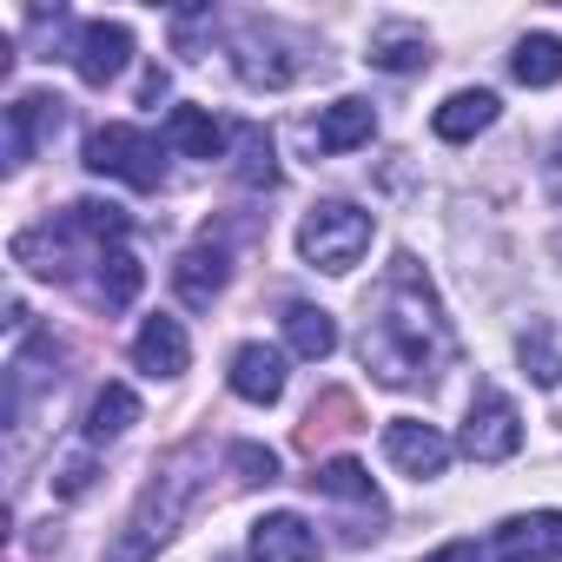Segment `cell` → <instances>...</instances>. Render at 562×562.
Returning <instances> with one entry per match:
<instances>
[{
	"label": "cell",
	"instance_id": "cell-1",
	"mask_svg": "<svg viewBox=\"0 0 562 562\" xmlns=\"http://www.w3.org/2000/svg\"><path fill=\"white\" fill-rule=\"evenodd\" d=\"M364 371L391 391H417L430 384L450 358H457V338L443 325V305L430 292V278L411 251L391 258V278H384V292L371 305V325H364Z\"/></svg>",
	"mask_w": 562,
	"mask_h": 562
},
{
	"label": "cell",
	"instance_id": "cell-2",
	"mask_svg": "<svg viewBox=\"0 0 562 562\" xmlns=\"http://www.w3.org/2000/svg\"><path fill=\"white\" fill-rule=\"evenodd\" d=\"M192 463H199V450H179V457L146 483V496H139V509L126 516V536L113 542L106 562H153V549L172 536V522L186 516V503H192V490H199Z\"/></svg>",
	"mask_w": 562,
	"mask_h": 562
},
{
	"label": "cell",
	"instance_id": "cell-3",
	"mask_svg": "<svg viewBox=\"0 0 562 562\" xmlns=\"http://www.w3.org/2000/svg\"><path fill=\"white\" fill-rule=\"evenodd\" d=\"M371 212H358L351 199H318L312 212H305V225H299V251H305V265H318V271H351L364 251H371Z\"/></svg>",
	"mask_w": 562,
	"mask_h": 562
},
{
	"label": "cell",
	"instance_id": "cell-4",
	"mask_svg": "<svg viewBox=\"0 0 562 562\" xmlns=\"http://www.w3.org/2000/svg\"><path fill=\"white\" fill-rule=\"evenodd\" d=\"M87 166H93V172H106V179H126L133 192H159V179H166L159 146H153L139 126H126V120H113V126H93V133H87Z\"/></svg>",
	"mask_w": 562,
	"mask_h": 562
},
{
	"label": "cell",
	"instance_id": "cell-5",
	"mask_svg": "<svg viewBox=\"0 0 562 562\" xmlns=\"http://www.w3.org/2000/svg\"><path fill=\"white\" fill-rule=\"evenodd\" d=\"M522 450V417L503 391H476L470 417H463V457L476 463H509Z\"/></svg>",
	"mask_w": 562,
	"mask_h": 562
},
{
	"label": "cell",
	"instance_id": "cell-6",
	"mask_svg": "<svg viewBox=\"0 0 562 562\" xmlns=\"http://www.w3.org/2000/svg\"><path fill=\"white\" fill-rule=\"evenodd\" d=\"M245 549H251V562H318V555H325L318 529H312L299 509H271V516H258Z\"/></svg>",
	"mask_w": 562,
	"mask_h": 562
},
{
	"label": "cell",
	"instance_id": "cell-7",
	"mask_svg": "<svg viewBox=\"0 0 562 562\" xmlns=\"http://www.w3.org/2000/svg\"><path fill=\"white\" fill-rule=\"evenodd\" d=\"M74 74L87 80V87H106V80H120L126 74V60H133V34L120 27V21H87L80 34H74Z\"/></svg>",
	"mask_w": 562,
	"mask_h": 562
},
{
	"label": "cell",
	"instance_id": "cell-8",
	"mask_svg": "<svg viewBox=\"0 0 562 562\" xmlns=\"http://www.w3.org/2000/svg\"><path fill=\"white\" fill-rule=\"evenodd\" d=\"M384 457H391L404 476L430 483V476H443V463H450V443H443V430H437V424L391 417V424H384Z\"/></svg>",
	"mask_w": 562,
	"mask_h": 562
},
{
	"label": "cell",
	"instance_id": "cell-9",
	"mask_svg": "<svg viewBox=\"0 0 562 562\" xmlns=\"http://www.w3.org/2000/svg\"><path fill=\"white\" fill-rule=\"evenodd\" d=\"M496 562H562V509L496 522Z\"/></svg>",
	"mask_w": 562,
	"mask_h": 562
},
{
	"label": "cell",
	"instance_id": "cell-10",
	"mask_svg": "<svg viewBox=\"0 0 562 562\" xmlns=\"http://www.w3.org/2000/svg\"><path fill=\"white\" fill-rule=\"evenodd\" d=\"M60 120H67V100H60V93H21V100L8 106V159L27 166V159L60 133Z\"/></svg>",
	"mask_w": 562,
	"mask_h": 562
},
{
	"label": "cell",
	"instance_id": "cell-11",
	"mask_svg": "<svg viewBox=\"0 0 562 562\" xmlns=\"http://www.w3.org/2000/svg\"><path fill=\"white\" fill-rule=\"evenodd\" d=\"M232 60H238V80H245V87H271V93H278V87H292V80H299V60H292V54H278V34L258 27V21L238 27Z\"/></svg>",
	"mask_w": 562,
	"mask_h": 562
},
{
	"label": "cell",
	"instance_id": "cell-12",
	"mask_svg": "<svg viewBox=\"0 0 562 562\" xmlns=\"http://www.w3.org/2000/svg\"><path fill=\"white\" fill-rule=\"evenodd\" d=\"M225 278H232V258H225V245H192V251H179V265H172V292L192 305V312H212V299L225 292Z\"/></svg>",
	"mask_w": 562,
	"mask_h": 562
},
{
	"label": "cell",
	"instance_id": "cell-13",
	"mask_svg": "<svg viewBox=\"0 0 562 562\" xmlns=\"http://www.w3.org/2000/svg\"><path fill=\"white\" fill-rule=\"evenodd\" d=\"M225 384H232V397H245V404H278V397H285V358H278L271 345H238Z\"/></svg>",
	"mask_w": 562,
	"mask_h": 562
},
{
	"label": "cell",
	"instance_id": "cell-14",
	"mask_svg": "<svg viewBox=\"0 0 562 562\" xmlns=\"http://www.w3.org/2000/svg\"><path fill=\"white\" fill-rule=\"evenodd\" d=\"M133 364H139L146 378H179V371L192 364V338H186V325H179V318H146L139 338H133Z\"/></svg>",
	"mask_w": 562,
	"mask_h": 562
},
{
	"label": "cell",
	"instance_id": "cell-15",
	"mask_svg": "<svg viewBox=\"0 0 562 562\" xmlns=\"http://www.w3.org/2000/svg\"><path fill=\"white\" fill-rule=\"evenodd\" d=\"M496 93L490 87H463V93H450L443 106H437V120H430V133L443 139V146H463V139H476L483 126H496Z\"/></svg>",
	"mask_w": 562,
	"mask_h": 562
},
{
	"label": "cell",
	"instance_id": "cell-16",
	"mask_svg": "<svg viewBox=\"0 0 562 562\" xmlns=\"http://www.w3.org/2000/svg\"><path fill=\"white\" fill-rule=\"evenodd\" d=\"M371 133H378L371 100H338V106H325V113H318L312 146H318V153H351V146H371Z\"/></svg>",
	"mask_w": 562,
	"mask_h": 562
},
{
	"label": "cell",
	"instance_id": "cell-17",
	"mask_svg": "<svg viewBox=\"0 0 562 562\" xmlns=\"http://www.w3.org/2000/svg\"><path fill=\"white\" fill-rule=\"evenodd\" d=\"M305 483H312L318 496H331V503H358V509L384 516V496H378V483L364 476V463H358V457H331V463H318Z\"/></svg>",
	"mask_w": 562,
	"mask_h": 562
},
{
	"label": "cell",
	"instance_id": "cell-18",
	"mask_svg": "<svg viewBox=\"0 0 562 562\" xmlns=\"http://www.w3.org/2000/svg\"><path fill=\"white\" fill-rule=\"evenodd\" d=\"M93 299L106 305V312H126L133 299H139V285H146V265L133 258V251H120V245H106V251H93Z\"/></svg>",
	"mask_w": 562,
	"mask_h": 562
},
{
	"label": "cell",
	"instance_id": "cell-19",
	"mask_svg": "<svg viewBox=\"0 0 562 562\" xmlns=\"http://www.w3.org/2000/svg\"><path fill=\"white\" fill-rule=\"evenodd\" d=\"M166 146L186 153V159H218L225 153V126L205 106H172L166 113Z\"/></svg>",
	"mask_w": 562,
	"mask_h": 562
},
{
	"label": "cell",
	"instance_id": "cell-20",
	"mask_svg": "<svg viewBox=\"0 0 562 562\" xmlns=\"http://www.w3.org/2000/svg\"><path fill=\"white\" fill-rule=\"evenodd\" d=\"M285 345H292L305 364H325V358L338 351V325H331V312H318V305H285Z\"/></svg>",
	"mask_w": 562,
	"mask_h": 562
},
{
	"label": "cell",
	"instance_id": "cell-21",
	"mask_svg": "<svg viewBox=\"0 0 562 562\" xmlns=\"http://www.w3.org/2000/svg\"><path fill=\"white\" fill-rule=\"evenodd\" d=\"M133 424H139V397H133L126 384H100L93 404H87V443H113V437H126Z\"/></svg>",
	"mask_w": 562,
	"mask_h": 562
},
{
	"label": "cell",
	"instance_id": "cell-22",
	"mask_svg": "<svg viewBox=\"0 0 562 562\" xmlns=\"http://www.w3.org/2000/svg\"><path fill=\"white\" fill-rule=\"evenodd\" d=\"M364 60L384 67V74H424V67H430V41H424L417 27H378Z\"/></svg>",
	"mask_w": 562,
	"mask_h": 562
},
{
	"label": "cell",
	"instance_id": "cell-23",
	"mask_svg": "<svg viewBox=\"0 0 562 562\" xmlns=\"http://www.w3.org/2000/svg\"><path fill=\"white\" fill-rule=\"evenodd\" d=\"M509 74L522 87H562V41L555 34H522L509 54Z\"/></svg>",
	"mask_w": 562,
	"mask_h": 562
},
{
	"label": "cell",
	"instance_id": "cell-24",
	"mask_svg": "<svg viewBox=\"0 0 562 562\" xmlns=\"http://www.w3.org/2000/svg\"><path fill=\"white\" fill-rule=\"evenodd\" d=\"M238 186H278V146L265 126H238Z\"/></svg>",
	"mask_w": 562,
	"mask_h": 562
},
{
	"label": "cell",
	"instance_id": "cell-25",
	"mask_svg": "<svg viewBox=\"0 0 562 562\" xmlns=\"http://www.w3.org/2000/svg\"><path fill=\"white\" fill-rule=\"evenodd\" d=\"M351 417H358V404H351L345 391H331L325 404H312V417H305V430H299V437H305V443H318L325 430H351Z\"/></svg>",
	"mask_w": 562,
	"mask_h": 562
},
{
	"label": "cell",
	"instance_id": "cell-26",
	"mask_svg": "<svg viewBox=\"0 0 562 562\" xmlns=\"http://www.w3.org/2000/svg\"><path fill=\"white\" fill-rule=\"evenodd\" d=\"M225 463L238 470V483H278V450H265V443H232Z\"/></svg>",
	"mask_w": 562,
	"mask_h": 562
},
{
	"label": "cell",
	"instance_id": "cell-27",
	"mask_svg": "<svg viewBox=\"0 0 562 562\" xmlns=\"http://www.w3.org/2000/svg\"><path fill=\"white\" fill-rule=\"evenodd\" d=\"M522 364H529V378H536V384H555V378H562V371H555V351H549V331H542V325H529V331H522Z\"/></svg>",
	"mask_w": 562,
	"mask_h": 562
},
{
	"label": "cell",
	"instance_id": "cell-28",
	"mask_svg": "<svg viewBox=\"0 0 562 562\" xmlns=\"http://www.w3.org/2000/svg\"><path fill=\"white\" fill-rule=\"evenodd\" d=\"M93 476H100V470H93V457H67V463H60V476H54V496H87V490H93Z\"/></svg>",
	"mask_w": 562,
	"mask_h": 562
},
{
	"label": "cell",
	"instance_id": "cell-29",
	"mask_svg": "<svg viewBox=\"0 0 562 562\" xmlns=\"http://www.w3.org/2000/svg\"><path fill=\"white\" fill-rule=\"evenodd\" d=\"M166 93H172V80H166V74H159V67H153V74H146V80H139V106H159V100H166Z\"/></svg>",
	"mask_w": 562,
	"mask_h": 562
},
{
	"label": "cell",
	"instance_id": "cell-30",
	"mask_svg": "<svg viewBox=\"0 0 562 562\" xmlns=\"http://www.w3.org/2000/svg\"><path fill=\"white\" fill-rule=\"evenodd\" d=\"M424 562H483V549H476V542H443V549L424 555Z\"/></svg>",
	"mask_w": 562,
	"mask_h": 562
}]
</instances>
